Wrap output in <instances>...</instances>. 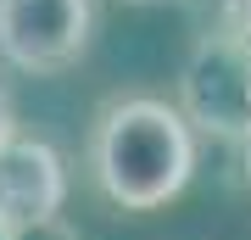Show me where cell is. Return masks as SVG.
Wrapping results in <instances>:
<instances>
[{"instance_id": "1", "label": "cell", "mask_w": 251, "mask_h": 240, "mask_svg": "<svg viewBox=\"0 0 251 240\" xmlns=\"http://www.w3.org/2000/svg\"><path fill=\"white\" fill-rule=\"evenodd\" d=\"M90 173L112 207L156 213L196 173V129L162 95H117L95 112Z\"/></svg>"}, {"instance_id": "2", "label": "cell", "mask_w": 251, "mask_h": 240, "mask_svg": "<svg viewBox=\"0 0 251 240\" xmlns=\"http://www.w3.org/2000/svg\"><path fill=\"white\" fill-rule=\"evenodd\" d=\"M179 112L218 140L251 134V51L224 34H201L179 73Z\"/></svg>"}, {"instance_id": "3", "label": "cell", "mask_w": 251, "mask_h": 240, "mask_svg": "<svg viewBox=\"0 0 251 240\" xmlns=\"http://www.w3.org/2000/svg\"><path fill=\"white\" fill-rule=\"evenodd\" d=\"M95 0H0V56L23 73H62L90 51Z\"/></svg>"}, {"instance_id": "4", "label": "cell", "mask_w": 251, "mask_h": 240, "mask_svg": "<svg viewBox=\"0 0 251 240\" xmlns=\"http://www.w3.org/2000/svg\"><path fill=\"white\" fill-rule=\"evenodd\" d=\"M67 201V162L50 140L11 129L0 140V223L11 235L34 229V223L62 218Z\"/></svg>"}, {"instance_id": "5", "label": "cell", "mask_w": 251, "mask_h": 240, "mask_svg": "<svg viewBox=\"0 0 251 240\" xmlns=\"http://www.w3.org/2000/svg\"><path fill=\"white\" fill-rule=\"evenodd\" d=\"M212 34H224V39H234V45H246V51H251V0H218Z\"/></svg>"}, {"instance_id": "6", "label": "cell", "mask_w": 251, "mask_h": 240, "mask_svg": "<svg viewBox=\"0 0 251 240\" xmlns=\"http://www.w3.org/2000/svg\"><path fill=\"white\" fill-rule=\"evenodd\" d=\"M11 240H78V229H67L62 218H50V223H34V229H17Z\"/></svg>"}, {"instance_id": "7", "label": "cell", "mask_w": 251, "mask_h": 240, "mask_svg": "<svg viewBox=\"0 0 251 240\" xmlns=\"http://www.w3.org/2000/svg\"><path fill=\"white\" fill-rule=\"evenodd\" d=\"M11 134V107H6V89H0V140Z\"/></svg>"}, {"instance_id": "8", "label": "cell", "mask_w": 251, "mask_h": 240, "mask_svg": "<svg viewBox=\"0 0 251 240\" xmlns=\"http://www.w3.org/2000/svg\"><path fill=\"white\" fill-rule=\"evenodd\" d=\"M240 145H246V190H251V134H246Z\"/></svg>"}, {"instance_id": "9", "label": "cell", "mask_w": 251, "mask_h": 240, "mask_svg": "<svg viewBox=\"0 0 251 240\" xmlns=\"http://www.w3.org/2000/svg\"><path fill=\"white\" fill-rule=\"evenodd\" d=\"M0 240H11V229H6V223H0Z\"/></svg>"}, {"instance_id": "10", "label": "cell", "mask_w": 251, "mask_h": 240, "mask_svg": "<svg viewBox=\"0 0 251 240\" xmlns=\"http://www.w3.org/2000/svg\"><path fill=\"white\" fill-rule=\"evenodd\" d=\"M134 6H151V0H134Z\"/></svg>"}]
</instances>
